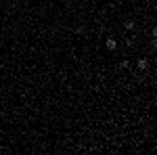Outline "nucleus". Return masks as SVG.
Here are the masks:
<instances>
[{
  "label": "nucleus",
  "mask_w": 157,
  "mask_h": 155,
  "mask_svg": "<svg viewBox=\"0 0 157 155\" xmlns=\"http://www.w3.org/2000/svg\"><path fill=\"white\" fill-rule=\"evenodd\" d=\"M105 44H107V48H109V50H115V48H117V42H115L113 38H109V40L105 42Z\"/></svg>",
  "instance_id": "1"
},
{
  "label": "nucleus",
  "mask_w": 157,
  "mask_h": 155,
  "mask_svg": "<svg viewBox=\"0 0 157 155\" xmlns=\"http://www.w3.org/2000/svg\"><path fill=\"white\" fill-rule=\"evenodd\" d=\"M147 67H149L147 59H138V69H147Z\"/></svg>",
  "instance_id": "2"
},
{
  "label": "nucleus",
  "mask_w": 157,
  "mask_h": 155,
  "mask_svg": "<svg viewBox=\"0 0 157 155\" xmlns=\"http://www.w3.org/2000/svg\"><path fill=\"white\" fill-rule=\"evenodd\" d=\"M124 27H126V29H132V27H134V21H126V23H124Z\"/></svg>",
  "instance_id": "3"
}]
</instances>
